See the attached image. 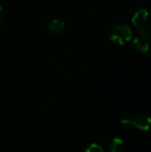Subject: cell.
Segmentation results:
<instances>
[{
    "instance_id": "obj_3",
    "label": "cell",
    "mask_w": 151,
    "mask_h": 152,
    "mask_svg": "<svg viewBox=\"0 0 151 152\" xmlns=\"http://www.w3.org/2000/svg\"><path fill=\"white\" fill-rule=\"evenodd\" d=\"M148 20H149V12L145 9L138 10L132 18L133 23L139 29L147 27L148 26Z\"/></svg>"
},
{
    "instance_id": "obj_2",
    "label": "cell",
    "mask_w": 151,
    "mask_h": 152,
    "mask_svg": "<svg viewBox=\"0 0 151 152\" xmlns=\"http://www.w3.org/2000/svg\"><path fill=\"white\" fill-rule=\"evenodd\" d=\"M125 126H131L142 132H148L151 127V117L144 113H138L131 118L122 120Z\"/></svg>"
},
{
    "instance_id": "obj_1",
    "label": "cell",
    "mask_w": 151,
    "mask_h": 152,
    "mask_svg": "<svg viewBox=\"0 0 151 152\" xmlns=\"http://www.w3.org/2000/svg\"><path fill=\"white\" fill-rule=\"evenodd\" d=\"M133 37V31L129 25L125 23L117 24L110 33V39L112 42L123 45L125 43L129 42Z\"/></svg>"
},
{
    "instance_id": "obj_6",
    "label": "cell",
    "mask_w": 151,
    "mask_h": 152,
    "mask_svg": "<svg viewBox=\"0 0 151 152\" xmlns=\"http://www.w3.org/2000/svg\"><path fill=\"white\" fill-rule=\"evenodd\" d=\"M124 147V141L120 138H115L109 146V152H121Z\"/></svg>"
},
{
    "instance_id": "obj_8",
    "label": "cell",
    "mask_w": 151,
    "mask_h": 152,
    "mask_svg": "<svg viewBox=\"0 0 151 152\" xmlns=\"http://www.w3.org/2000/svg\"><path fill=\"white\" fill-rule=\"evenodd\" d=\"M4 10H3V8L0 6V22L3 20V18H4Z\"/></svg>"
},
{
    "instance_id": "obj_4",
    "label": "cell",
    "mask_w": 151,
    "mask_h": 152,
    "mask_svg": "<svg viewBox=\"0 0 151 152\" xmlns=\"http://www.w3.org/2000/svg\"><path fill=\"white\" fill-rule=\"evenodd\" d=\"M133 45L134 46V48L142 53H145L149 51L150 49V44H149V40L140 37H135L133 41Z\"/></svg>"
},
{
    "instance_id": "obj_5",
    "label": "cell",
    "mask_w": 151,
    "mask_h": 152,
    "mask_svg": "<svg viewBox=\"0 0 151 152\" xmlns=\"http://www.w3.org/2000/svg\"><path fill=\"white\" fill-rule=\"evenodd\" d=\"M48 28L51 33H53L54 35H60L63 32V30L65 28V24L62 20L55 19V20H53L50 21V23L48 25Z\"/></svg>"
},
{
    "instance_id": "obj_7",
    "label": "cell",
    "mask_w": 151,
    "mask_h": 152,
    "mask_svg": "<svg viewBox=\"0 0 151 152\" xmlns=\"http://www.w3.org/2000/svg\"><path fill=\"white\" fill-rule=\"evenodd\" d=\"M85 152H104V151H103V149L100 145L95 144V143H93V144H91L86 149Z\"/></svg>"
}]
</instances>
